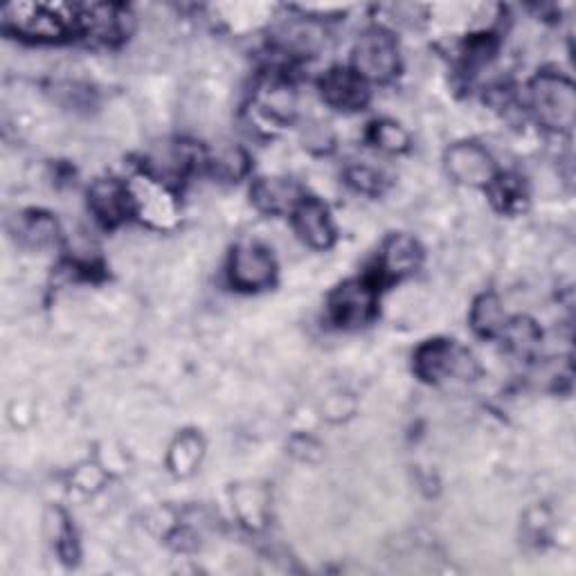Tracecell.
I'll return each mask as SVG.
<instances>
[{
	"label": "cell",
	"mask_w": 576,
	"mask_h": 576,
	"mask_svg": "<svg viewBox=\"0 0 576 576\" xmlns=\"http://www.w3.org/2000/svg\"><path fill=\"white\" fill-rule=\"evenodd\" d=\"M189 163H191V155L187 153V149L183 145H172V142L158 145L147 155L149 176L160 183L180 178L185 170L189 167Z\"/></svg>",
	"instance_id": "9a60e30c"
},
{
	"label": "cell",
	"mask_w": 576,
	"mask_h": 576,
	"mask_svg": "<svg viewBox=\"0 0 576 576\" xmlns=\"http://www.w3.org/2000/svg\"><path fill=\"white\" fill-rule=\"evenodd\" d=\"M372 140L383 151H392V153L408 149V142H410L408 134L401 129V126L395 122H388V120L376 122L372 126Z\"/></svg>",
	"instance_id": "44dd1931"
},
{
	"label": "cell",
	"mask_w": 576,
	"mask_h": 576,
	"mask_svg": "<svg viewBox=\"0 0 576 576\" xmlns=\"http://www.w3.org/2000/svg\"><path fill=\"white\" fill-rule=\"evenodd\" d=\"M18 235L25 243L41 248L48 246L50 241H54L57 237V223L52 216L41 214V212H29L21 218V226H18Z\"/></svg>",
	"instance_id": "d6986e66"
},
{
	"label": "cell",
	"mask_w": 576,
	"mask_h": 576,
	"mask_svg": "<svg viewBox=\"0 0 576 576\" xmlns=\"http://www.w3.org/2000/svg\"><path fill=\"white\" fill-rule=\"evenodd\" d=\"M446 170L458 183L471 187H487L498 178L491 153L477 142H458L448 149Z\"/></svg>",
	"instance_id": "8992f818"
},
{
	"label": "cell",
	"mask_w": 576,
	"mask_h": 576,
	"mask_svg": "<svg viewBox=\"0 0 576 576\" xmlns=\"http://www.w3.org/2000/svg\"><path fill=\"white\" fill-rule=\"evenodd\" d=\"M79 29L92 39L113 43L124 35V16L115 5H82Z\"/></svg>",
	"instance_id": "5bb4252c"
},
{
	"label": "cell",
	"mask_w": 576,
	"mask_h": 576,
	"mask_svg": "<svg viewBox=\"0 0 576 576\" xmlns=\"http://www.w3.org/2000/svg\"><path fill=\"white\" fill-rule=\"evenodd\" d=\"M376 309V286L370 279H351L338 286L329 300V315L340 327L365 325Z\"/></svg>",
	"instance_id": "5b68a950"
},
{
	"label": "cell",
	"mask_w": 576,
	"mask_h": 576,
	"mask_svg": "<svg viewBox=\"0 0 576 576\" xmlns=\"http://www.w3.org/2000/svg\"><path fill=\"white\" fill-rule=\"evenodd\" d=\"M323 46V32L313 23H293L281 32V48L296 57H311Z\"/></svg>",
	"instance_id": "ac0fdd59"
},
{
	"label": "cell",
	"mask_w": 576,
	"mask_h": 576,
	"mask_svg": "<svg viewBox=\"0 0 576 576\" xmlns=\"http://www.w3.org/2000/svg\"><path fill=\"white\" fill-rule=\"evenodd\" d=\"M132 189V199H134V210L147 216L155 226H165V223L174 216V203L172 197L167 195L165 185L155 180V178H140Z\"/></svg>",
	"instance_id": "4fadbf2b"
},
{
	"label": "cell",
	"mask_w": 576,
	"mask_h": 576,
	"mask_svg": "<svg viewBox=\"0 0 576 576\" xmlns=\"http://www.w3.org/2000/svg\"><path fill=\"white\" fill-rule=\"evenodd\" d=\"M210 170L223 180H237L248 172V155L239 147H223L210 160Z\"/></svg>",
	"instance_id": "ffe728a7"
},
{
	"label": "cell",
	"mask_w": 576,
	"mask_h": 576,
	"mask_svg": "<svg viewBox=\"0 0 576 576\" xmlns=\"http://www.w3.org/2000/svg\"><path fill=\"white\" fill-rule=\"evenodd\" d=\"M275 279V260L262 246H239L230 258V281L239 291H262Z\"/></svg>",
	"instance_id": "52a82bcc"
},
{
	"label": "cell",
	"mask_w": 576,
	"mask_h": 576,
	"mask_svg": "<svg viewBox=\"0 0 576 576\" xmlns=\"http://www.w3.org/2000/svg\"><path fill=\"white\" fill-rule=\"evenodd\" d=\"M201 460V441L197 437H180L172 451V466L176 473H189Z\"/></svg>",
	"instance_id": "7402d4cb"
},
{
	"label": "cell",
	"mask_w": 576,
	"mask_h": 576,
	"mask_svg": "<svg viewBox=\"0 0 576 576\" xmlns=\"http://www.w3.org/2000/svg\"><path fill=\"white\" fill-rule=\"evenodd\" d=\"M506 323L509 320L498 296L485 293L475 300L471 311V325L479 336H498L502 334Z\"/></svg>",
	"instance_id": "e0dca14e"
},
{
	"label": "cell",
	"mask_w": 576,
	"mask_h": 576,
	"mask_svg": "<svg viewBox=\"0 0 576 576\" xmlns=\"http://www.w3.org/2000/svg\"><path fill=\"white\" fill-rule=\"evenodd\" d=\"M320 92L327 104L340 111H359L370 100L367 82L354 68H331L320 79Z\"/></svg>",
	"instance_id": "ba28073f"
},
{
	"label": "cell",
	"mask_w": 576,
	"mask_h": 576,
	"mask_svg": "<svg viewBox=\"0 0 576 576\" xmlns=\"http://www.w3.org/2000/svg\"><path fill=\"white\" fill-rule=\"evenodd\" d=\"M296 214V230L298 235L315 250H327L334 239L336 230L329 216V210L315 201V199H304L302 205L293 212Z\"/></svg>",
	"instance_id": "8fae6325"
},
{
	"label": "cell",
	"mask_w": 576,
	"mask_h": 576,
	"mask_svg": "<svg viewBox=\"0 0 576 576\" xmlns=\"http://www.w3.org/2000/svg\"><path fill=\"white\" fill-rule=\"evenodd\" d=\"M422 258H424V252L417 241L408 235H395L386 241V246H383L378 271L383 277L399 279L417 271L422 264Z\"/></svg>",
	"instance_id": "7c38bea8"
},
{
	"label": "cell",
	"mask_w": 576,
	"mask_h": 576,
	"mask_svg": "<svg viewBox=\"0 0 576 576\" xmlns=\"http://www.w3.org/2000/svg\"><path fill=\"white\" fill-rule=\"evenodd\" d=\"M414 370L428 383L475 376V361L453 340H430L414 356Z\"/></svg>",
	"instance_id": "3957f363"
},
{
	"label": "cell",
	"mask_w": 576,
	"mask_h": 576,
	"mask_svg": "<svg viewBox=\"0 0 576 576\" xmlns=\"http://www.w3.org/2000/svg\"><path fill=\"white\" fill-rule=\"evenodd\" d=\"M347 178L359 191H363V195H378L380 187H383L380 174L376 170H372V167H365V165L351 167Z\"/></svg>",
	"instance_id": "cb8c5ba5"
},
{
	"label": "cell",
	"mask_w": 576,
	"mask_h": 576,
	"mask_svg": "<svg viewBox=\"0 0 576 576\" xmlns=\"http://www.w3.org/2000/svg\"><path fill=\"white\" fill-rule=\"evenodd\" d=\"M260 111L275 120V122H288L293 115H296V109H298V98L293 88L288 86L286 82H271L266 84L264 88H260Z\"/></svg>",
	"instance_id": "2e32d148"
},
{
	"label": "cell",
	"mask_w": 576,
	"mask_h": 576,
	"mask_svg": "<svg viewBox=\"0 0 576 576\" xmlns=\"http://www.w3.org/2000/svg\"><path fill=\"white\" fill-rule=\"evenodd\" d=\"M354 71L365 82H388L399 71V46L386 29H370L354 48Z\"/></svg>",
	"instance_id": "277c9868"
},
{
	"label": "cell",
	"mask_w": 576,
	"mask_h": 576,
	"mask_svg": "<svg viewBox=\"0 0 576 576\" xmlns=\"http://www.w3.org/2000/svg\"><path fill=\"white\" fill-rule=\"evenodd\" d=\"M529 104L538 122L548 129L567 132L576 117V90L569 79L554 73H542L534 79Z\"/></svg>",
	"instance_id": "7a4b0ae2"
},
{
	"label": "cell",
	"mask_w": 576,
	"mask_h": 576,
	"mask_svg": "<svg viewBox=\"0 0 576 576\" xmlns=\"http://www.w3.org/2000/svg\"><path fill=\"white\" fill-rule=\"evenodd\" d=\"M88 203L92 214L98 216L104 226H117L134 210V199L129 185L117 178L95 180L88 191Z\"/></svg>",
	"instance_id": "9c48e42d"
},
{
	"label": "cell",
	"mask_w": 576,
	"mask_h": 576,
	"mask_svg": "<svg viewBox=\"0 0 576 576\" xmlns=\"http://www.w3.org/2000/svg\"><path fill=\"white\" fill-rule=\"evenodd\" d=\"M252 203L266 214H284L296 212L304 197L302 189L288 178H260L250 189Z\"/></svg>",
	"instance_id": "30bf717a"
},
{
	"label": "cell",
	"mask_w": 576,
	"mask_h": 576,
	"mask_svg": "<svg viewBox=\"0 0 576 576\" xmlns=\"http://www.w3.org/2000/svg\"><path fill=\"white\" fill-rule=\"evenodd\" d=\"M5 29L27 39L57 41L79 29V8L63 3H12L3 10Z\"/></svg>",
	"instance_id": "6da1fadb"
},
{
	"label": "cell",
	"mask_w": 576,
	"mask_h": 576,
	"mask_svg": "<svg viewBox=\"0 0 576 576\" xmlns=\"http://www.w3.org/2000/svg\"><path fill=\"white\" fill-rule=\"evenodd\" d=\"M302 140H304V147H309L315 153H325L334 147V134L329 129V124H325V122L306 124Z\"/></svg>",
	"instance_id": "603a6c76"
}]
</instances>
